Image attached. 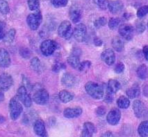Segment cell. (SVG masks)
<instances>
[{"label":"cell","instance_id":"6da1fadb","mask_svg":"<svg viewBox=\"0 0 148 137\" xmlns=\"http://www.w3.org/2000/svg\"><path fill=\"white\" fill-rule=\"evenodd\" d=\"M85 90L88 95L96 100H99L104 96V92L103 87L94 82H88L85 85Z\"/></svg>","mask_w":148,"mask_h":137},{"label":"cell","instance_id":"7a4b0ae2","mask_svg":"<svg viewBox=\"0 0 148 137\" xmlns=\"http://www.w3.org/2000/svg\"><path fill=\"white\" fill-rule=\"evenodd\" d=\"M22 110H23V108H22V104L20 103V100L18 97L16 96L12 98L9 102V112L11 119L13 121L18 119L20 114H22Z\"/></svg>","mask_w":148,"mask_h":137},{"label":"cell","instance_id":"3957f363","mask_svg":"<svg viewBox=\"0 0 148 137\" xmlns=\"http://www.w3.org/2000/svg\"><path fill=\"white\" fill-rule=\"evenodd\" d=\"M49 93L44 88H38L35 91L34 96H33V99H34V102L38 105H46L49 101Z\"/></svg>","mask_w":148,"mask_h":137},{"label":"cell","instance_id":"277c9868","mask_svg":"<svg viewBox=\"0 0 148 137\" xmlns=\"http://www.w3.org/2000/svg\"><path fill=\"white\" fill-rule=\"evenodd\" d=\"M40 51L44 56H49L52 55L57 49V44L52 40H46L40 44Z\"/></svg>","mask_w":148,"mask_h":137},{"label":"cell","instance_id":"5b68a950","mask_svg":"<svg viewBox=\"0 0 148 137\" xmlns=\"http://www.w3.org/2000/svg\"><path fill=\"white\" fill-rule=\"evenodd\" d=\"M42 20V17L41 13L38 11L36 13L29 14L27 18V22L29 28L33 31H36L40 26Z\"/></svg>","mask_w":148,"mask_h":137},{"label":"cell","instance_id":"8992f818","mask_svg":"<svg viewBox=\"0 0 148 137\" xmlns=\"http://www.w3.org/2000/svg\"><path fill=\"white\" fill-rule=\"evenodd\" d=\"M58 34L60 37L69 40L73 35V30L72 26L69 21H63L60 24L58 28Z\"/></svg>","mask_w":148,"mask_h":137},{"label":"cell","instance_id":"52a82bcc","mask_svg":"<svg viewBox=\"0 0 148 137\" xmlns=\"http://www.w3.org/2000/svg\"><path fill=\"white\" fill-rule=\"evenodd\" d=\"M17 96L18 97L20 100L21 101L26 107H30L32 106V98H31L30 95H29L28 92H27V88L24 85L19 87Z\"/></svg>","mask_w":148,"mask_h":137},{"label":"cell","instance_id":"ba28073f","mask_svg":"<svg viewBox=\"0 0 148 137\" xmlns=\"http://www.w3.org/2000/svg\"><path fill=\"white\" fill-rule=\"evenodd\" d=\"M119 33L120 36L127 40H131L134 37V28L132 25L124 24L119 27Z\"/></svg>","mask_w":148,"mask_h":137},{"label":"cell","instance_id":"9c48e42d","mask_svg":"<svg viewBox=\"0 0 148 137\" xmlns=\"http://www.w3.org/2000/svg\"><path fill=\"white\" fill-rule=\"evenodd\" d=\"M87 29L84 24H79L75 27L73 31V35L77 42H82L85 40L86 36Z\"/></svg>","mask_w":148,"mask_h":137},{"label":"cell","instance_id":"30bf717a","mask_svg":"<svg viewBox=\"0 0 148 137\" xmlns=\"http://www.w3.org/2000/svg\"><path fill=\"white\" fill-rule=\"evenodd\" d=\"M13 80L8 73L0 75V91H7L13 85Z\"/></svg>","mask_w":148,"mask_h":137},{"label":"cell","instance_id":"8fae6325","mask_svg":"<svg viewBox=\"0 0 148 137\" xmlns=\"http://www.w3.org/2000/svg\"><path fill=\"white\" fill-rule=\"evenodd\" d=\"M121 118V112L118 108H113L108 113L106 121L111 125H116L119 123Z\"/></svg>","mask_w":148,"mask_h":137},{"label":"cell","instance_id":"7c38bea8","mask_svg":"<svg viewBox=\"0 0 148 137\" xmlns=\"http://www.w3.org/2000/svg\"><path fill=\"white\" fill-rule=\"evenodd\" d=\"M133 109L135 116L139 119L143 117L147 112V108L145 106L144 103L139 100H136L134 102Z\"/></svg>","mask_w":148,"mask_h":137},{"label":"cell","instance_id":"4fadbf2b","mask_svg":"<svg viewBox=\"0 0 148 137\" xmlns=\"http://www.w3.org/2000/svg\"><path fill=\"white\" fill-rule=\"evenodd\" d=\"M101 58L107 65H113L116 61V55L114 51L111 49H107L101 53Z\"/></svg>","mask_w":148,"mask_h":137},{"label":"cell","instance_id":"5bb4252c","mask_svg":"<svg viewBox=\"0 0 148 137\" xmlns=\"http://www.w3.org/2000/svg\"><path fill=\"white\" fill-rule=\"evenodd\" d=\"M82 109L79 107H68L63 112V115L67 119H74L82 115Z\"/></svg>","mask_w":148,"mask_h":137},{"label":"cell","instance_id":"9a60e30c","mask_svg":"<svg viewBox=\"0 0 148 137\" xmlns=\"http://www.w3.org/2000/svg\"><path fill=\"white\" fill-rule=\"evenodd\" d=\"M11 57L5 49H0V66L3 68L8 67L11 64Z\"/></svg>","mask_w":148,"mask_h":137},{"label":"cell","instance_id":"2e32d148","mask_svg":"<svg viewBox=\"0 0 148 137\" xmlns=\"http://www.w3.org/2000/svg\"><path fill=\"white\" fill-rule=\"evenodd\" d=\"M34 130L38 136L42 137L46 136L45 125V123L42 120H36L34 125Z\"/></svg>","mask_w":148,"mask_h":137},{"label":"cell","instance_id":"e0dca14e","mask_svg":"<svg viewBox=\"0 0 148 137\" xmlns=\"http://www.w3.org/2000/svg\"><path fill=\"white\" fill-rule=\"evenodd\" d=\"M123 4L120 0H116V1H111L108 3V8L109 9L110 12L113 14H118L123 11Z\"/></svg>","mask_w":148,"mask_h":137},{"label":"cell","instance_id":"ac0fdd59","mask_svg":"<svg viewBox=\"0 0 148 137\" xmlns=\"http://www.w3.org/2000/svg\"><path fill=\"white\" fill-rule=\"evenodd\" d=\"M61 83L63 86L66 87H72L75 85L76 83V79L75 76L70 73H65L63 75L61 78Z\"/></svg>","mask_w":148,"mask_h":137},{"label":"cell","instance_id":"d6986e66","mask_svg":"<svg viewBox=\"0 0 148 137\" xmlns=\"http://www.w3.org/2000/svg\"><path fill=\"white\" fill-rule=\"evenodd\" d=\"M96 132V128L92 123L86 122L84 124L82 136L84 137H90Z\"/></svg>","mask_w":148,"mask_h":137},{"label":"cell","instance_id":"ffe728a7","mask_svg":"<svg viewBox=\"0 0 148 137\" xmlns=\"http://www.w3.org/2000/svg\"><path fill=\"white\" fill-rule=\"evenodd\" d=\"M70 18L73 23H77L82 18V13L80 9L76 6H72L70 9Z\"/></svg>","mask_w":148,"mask_h":137},{"label":"cell","instance_id":"44dd1931","mask_svg":"<svg viewBox=\"0 0 148 137\" xmlns=\"http://www.w3.org/2000/svg\"><path fill=\"white\" fill-rule=\"evenodd\" d=\"M120 83L118 80L111 79L108 80L107 85V90L112 94H116L120 89Z\"/></svg>","mask_w":148,"mask_h":137},{"label":"cell","instance_id":"7402d4cb","mask_svg":"<svg viewBox=\"0 0 148 137\" xmlns=\"http://www.w3.org/2000/svg\"><path fill=\"white\" fill-rule=\"evenodd\" d=\"M126 94L127 96L130 98H136L138 97L140 94V87L138 85H134L132 87L127 90Z\"/></svg>","mask_w":148,"mask_h":137},{"label":"cell","instance_id":"603a6c76","mask_svg":"<svg viewBox=\"0 0 148 137\" xmlns=\"http://www.w3.org/2000/svg\"><path fill=\"white\" fill-rule=\"evenodd\" d=\"M58 97L62 102L64 103H68L73 100L74 95L67 90H62L58 94Z\"/></svg>","mask_w":148,"mask_h":137},{"label":"cell","instance_id":"cb8c5ba5","mask_svg":"<svg viewBox=\"0 0 148 137\" xmlns=\"http://www.w3.org/2000/svg\"><path fill=\"white\" fill-rule=\"evenodd\" d=\"M68 62L72 67H73L74 68H78L80 64L79 56L72 54L68 58Z\"/></svg>","mask_w":148,"mask_h":137},{"label":"cell","instance_id":"d4e9b609","mask_svg":"<svg viewBox=\"0 0 148 137\" xmlns=\"http://www.w3.org/2000/svg\"><path fill=\"white\" fill-rule=\"evenodd\" d=\"M117 105L120 109H127L130 106V100L125 96H121L117 100Z\"/></svg>","mask_w":148,"mask_h":137},{"label":"cell","instance_id":"484cf974","mask_svg":"<svg viewBox=\"0 0 148 137\" xmlns=\"http://www.w3.org/2000/svg\"><path fill=\"white\" fill-rule=\"evenodd\" d=\"M137 76L139 78L145 80L148 78V67L145 64H142L137 68Z\"/></svg>","mask_w":148,"mask_h":137},{"label":"cell","instance_id":"4316f807","mask_svg":"<svg viewBox=\"0 0 148 137\" xmlns=\"http://www.w3.org/2000/svg\"><path fill=\"white\" fill-rule=\"evenodd\" d=\"M138 132L140 136H148V121H143L139 125L138 128Z\"/></svg>","mask_w":148,"mask_h":137},{"label":"cell","instance_id":"83f0119b","mask_svg":"<svg viewBox=\"0 0 148 137\" xmlns=\"http://www.w3.org/2000/svg\"><path fill=\"white\" fill-rule=\"evenodd\" d=\"M113 49L118 52H121L124 49V42L119 37H115L112 40Z\"/></svg>","mask_w":148,"mask_h":137},{"label":"cell","instance_id":"f1b7e54d","mask_svg":"<svg viewBox=\"0 0 148 137\" xmlns=\"http://www.w3.org/2000/svg\"><path fill=\"white\" fill-rule=\"evenodd\" d=\"M15 34H16V31H15L14 28L10 29L7 33H6L4 38H3V40H4L5 43H8V44L12 43L15 39Z\"/></svg>","mask_w":148,"mask_h":137},{"label":"cell","instance_id":"f546056e","mask_svg":"<svg viewBox=\"0 0 148 137\" xmlns=\"http://www.w3.org/2000/svg\"><path fill=\"white\" fill-rule=\"evenodd\" d=\"M30 65L32 69L34 70V71H36V72L39 73L41 71V67H42V66H41V62L40 60H39L37 57L32 58V60H31Z\"/></svg>","mask_w":148,"mask_h":137},{"label":"cell","instance_id":"4dcf8cb0","mask_svg":"<svg viewBox=\"0 0 148 137\" xmlns=\"http://www.w3.org/2000/svg\"><path fill=\"white\" fill-rule=\"evenodd\" d=\"M27 4L30 11H37L40 8L39 0H27Z\"/></svg>","mask_w":148,"mask_h":137},{"label":"cell","instance_id":"1f68e13d","mask_svg":"<svg viewBox=\"0 0 148 137\" xmlns=\"http://www.w3.org/2000/svg\"><path fill=\"white\" fill-rule=\"evenodd\" d=\"M10 8L8 2L5 0H0V13L3 15H7Z\"/></svg>","mask_w":148,"mask_h":137},{"label":"cell","instance_id":"d6a6232c","mask_svg":"<svg viewBox=\"0 0 148 137\" xmlns=\"http://www.w3.org/2000/svg\"><path fill=\"white\" fill-rule=\"evenodd\" d=\"M94 3L101 10H106L108 6V0H93Z\"/></svg>","mask_w":148,"mask_h":137},{"label":"cell","instance_id":"836d02e7","mask_svg":"<svg viewBox=\"0 0 148 137\" xmlns=\"http://www.w3.org/2000/svg\"><path fill=\"white\" fill-rule=\"evenodd\" d=\"M51 2L55 8H61L68 4V0H51Z\"/></svg>","mask_w":148,"mask_h":137},{"label":"cell","instance_id":"e575fe53","mask_svg":"<svg viewBox=\"0 0 148 137\" xmlns=\"http://www.w3.org/2000/svg\"><path fill=\"white\" fill-rule=\"evenodd\" d=\"M120 20L119 18H113L110 19L109 22H108V26L111 29H115L120 24Z\"/></svg>","mask_w":148,"mask_h":137},{"label":"cell","instance_id":"d590c367","mask_svg":"<svg viewBox=\"0 0 148 137\" xmlns=\"http://www.w3.org/2000/svg\"><path fill=\"white\" fill-rule=\"evenodd\" d=\"M148 13V6H141L140 8H138V10L137 11V16L139 18H143V17L145 16Z\"/></svg>","mask_w":148,"mask_h":137},{"label":"cell","instance_id":"8d00e7d4","mask_svg":"<svg viewBox=\"0 0 148 137\" xmlns=\"http://www.w3.org/2000/svg\"><path fill=\"white\" fill-rule=\"evenodd\" d=\"M106 22H107L106 18H104V17H101V18L97 19V20L95 22L94 24L96 28H100V27H102L106 25Z\"/></svg>","mask_w":148,"mask_h":137},{"label":"cell","instance_id":"74e56055","mask_svg":"<svg viewBox=\"0 0 148 137\" xmlns=\"http://www.w3.org/2000/svg\"><path fill=\"white\" fill-rule=\"evenodd\" d=\"M90 65H91V62L90 61H88V60L84 61L82 62V63H80L78 69L80 71H86V70H88L90 67Z\"/></svg>","mask_w":148,"mask_h":137},{"label":"cell","instance_id":"f35d334b","mask_svg":"<svg viewBox=\"0 0 148 137\" xmlns=\"http://www.w3.org/2000/svg\"><path fill=\"white\" fill-rule=\"evenodd\" d=\"M20 54L22 58H25V59H27V58H29V57H30L31 52H30V51L27 49V48L24 47V48H21V49H20Z\"/></svg>","mask_w":148,"mask_h":137},{"label":"cell","instance_id":"ab89813d","mask_svg":"<svg viewBox=\"0 0 148 137\" xmlns=\"http://www.w3.org/2000/svg\"><path fill=\"white\" fill-rule=\"evenodd\" d=\"M5 29H6V24H5V22L0 21V40H3L5 34H6Z\"/></svg>","mask_w":148,"mask_h":137},{"label":"cell","instance_id":"60d3db41","mask_svg":"<svg viewBox=\"0 0 148 137\" xmlns=\"http://www.w3.org/2000/svg\"><path fill=\"white\" fill-rule=\"evenodd\" d=\"M124 70H125V65H124L123 63L122 62L118 63V64L116 65V66H115V68H114L115 72L116 73H123Z\"/></svg>","mask_w":148,"mask_h":137},{"label":"cell","instance_id":"b9f144b4","mask_svg":"<svg viewBox=\"0 0 148 137\" xmlns=\"http://www.w3.org/2000/svg\"><path fill=\"white\" fill-rule=\"evenodd\" d=\"M145 29V26L144 22H138L136 23V31L138 33H142L144 32Z\"/></svg>","mask_w":148,"mask_h":137},{"label":"cell","instance_id":"7bdbcfd3","mask_svg":"<svg viewBox=\"0 0 148 137\" xmlns=\"http://www.w3.org/2000/svg\"><path fill=\"white\" fill-rule=\"evenodd\" d=\"M105 113H106V108L103 106H101V107H99L96 110V114H97V116H102L104 115Z\"/></svg>","mask_w":148,"mask_h":137},{"label":"cell","instance_id":"ee69618b","mask_svg":"<svg viewBox=\"0 0 148 137\" xmlns=\"http://www.w3.org/2000/svg\"><path fill=\"white\" fill-rule=\"evenodd\" d=\"M112 93L109 92L107 90V94H106V98H105V102H108V103H110L113 101V96H112Z\"/></svg>","mask_w":148,"mask_h":137},{"label":"cell","instance_id":"f6af8a7d","mask_svg":"<svg viewBox=\"0 0 148 137\" xmlns=\"http://www.w3.org/2000/svg\"><path fill=\"white\" fill-rule=\"evenodd\" d=\"M22 80H23V83H24V84H25V85H24V86L29 87V88H32V87H31L30 83H29V80L27 79V78H26L25 76H22Z\"/></svg>","mask_w":148,"mask_h":137},{"label":"cell","instance_id":"bcb514c9","mask_svg":"<svg viewBox=\"0 0 148 137\" xmlns=\"http://www.w3.org/2000/svg\"><path fill=\"white\" fill-rule=\"evenodd\" d=\"M143 53L145 58L146 59V60L148 61V45L145 46L143 49Z\"/></svg>","mask_w":148,"mask_h":137},{"label":"cell","instance_id":"7dc6e473","mask_svg":"<svg viewBox=\"0 0 148 137\" xmlns=\"http://www.w3.org/2000/svg\"><path fill=\"white\" fill-rule=\"evenodd\" d=\"M94 44H95L96 46H97V47H99V46H101V44H102V41H101L99 38H98V37H95V38L94 39Z\"/></svg>","mask_w":148,"mask_h":137},{"label":"cell","instance_id":"c3c4849f","mask_svg":"<svg viewBox=\"0 0 148 137\" xmlns=\"http://www.w3.org/2000/svg\"><path fill=\"white\" fill-rule=\"evenodd\" d=\"M102 136H113V134L111 132H106V133L103 134Z\"/></svg>","mask_w":148,"mask_h":137},{"label":"cell","instance_id":"681fc988","mask_svg":"<svg viewBox=\"0 0 148 137\" xmlns=\"http://www.w3.org/2000/svg\"><path fill=\"white\" fill-rule=\"evenodd\" d=\"M4 100V94L2 92H0V102H1Z\"/></svg>","mask_w":148,"mask_h":137},{"label":"cell","instance_id":"f907efd6","mask_svg":"<svg viewBox=\"0 0 148 137\" xmlns=\"http://www.w3.org/2000/svg\"><path fill=\"white\" fill-rule=\"evenodd\" d=\"M1 116H0V121H1Z\"/></svg>","mask_w":148,"mask_h":137},{"label":"cell","instance_id":"816d5d0a","mask_svg":"<svg viewBox=\"0 0 148 137\" xmlns=\"http://www.w3.org/2000/svg\"><path fill=\"white\" fill-rule=\"evenodd\" d=\"M147 26H148V23H147Z\"/></svg>","mask_w":148,"mask_h":137}]
</instances>
